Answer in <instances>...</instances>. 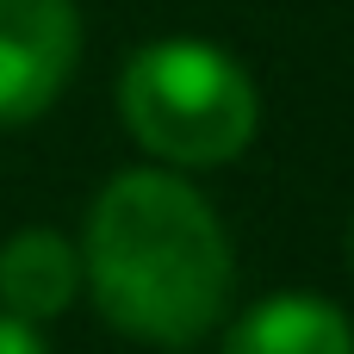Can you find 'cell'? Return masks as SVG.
I'll list each match as a JSON object with an SVG mask.
<instances>
[{
	"label": "cell",
	"mask_w": 354,
	"mask_h": 354,
	"mask_svg": "<svg viewBox=\"0 0 354 354\" xmlns=\"http://www.w3.org/2000/svg\"><path fill=\"white\" fill-rule=\"evenodd\" d=\"M81 280L118 336L193 348L230 311L236 255L193 180L168 168H124L87 212Z\"/></svg>",
	"instance_id": "obj_1"
},
{
	"label": "cell",
	"mask_w": 354,
	"mask_h": 354,
	"mask_svg": "<svg viewBox=\"0 0 354 354\" xmlns=\"http://www.w3.org/2000/svg\"><path fill=\"white\" fill-rule=\"evenodd\" d=\"M224 354H354V324L317 292H280L224 330Z\"/></svg>",
	"instance_id": "obj_4"
},
{
	"label": "cell",
	"mask_w": 354,
	"mask_h": 354,
	"mask_svg": "<svg viewBox=\"0 0 354 354\" xmlns=\"http://www.w3.org/2000/svg\"><path fill=\"white\" fill-rule=\"evenodd\" d=\"M118 118L162 168H224L261 131L249 68L205 37H156L118 75Z\"/></svg>",
	"instance_id": "obj_2"
},
{
	"label": "cell",
	"mask_w": 354,
	"mask_h": 354,
	"mask_svg": "<svg viewBox=\"0 0 354 354\" xmlns=\"http://www.w3.org/2000/svg\"><path fill=\"white\" fill-rule=\"evenodd\" d=\"M348 255H354V230H348Z\"/></svg>",
	"instance_id": "obj_7"
},
{
	"label": "cell",
	"mask_w": 354,
	"mask_h": 354,
	"mask_svg": "<svg viewBox=\"0 0 354 354\" xmlns=\"http://www.w3.org/2000/svg\"><path fill=\"white\" fill-rule=\"evenodd\" d=\"M81 62L75 0H0V131L44 118Z\"/></svg>",
	"instance_id": "obj_3"
},
{
	"label": "cell",
	"mask_w": 354,
	"mask_h": 354,
	"mask_svg": "<svg viewBox=\"0 0 354 354\" xmlns=\"http://www.w3.org/2000/svg\"><path fill=\"white\" fill-rule=\"evenodd\" d=\"M81 292V249L56 230H19L0 243V311L50 324Z\"/></svg>",
	"instance_id": "obj_5"
},
{
	"label": "cell",
	"mask_w": 354,
	"mask_h": 354,
	"mask_svg": "<svg viewBox=\"0 0 354 354\" xmlns=\"http://www.w3.org/2000/svg\"><path fill=\"white\" fill-rule=\"evenodd\" d=\"M0 354H50V348H44L37 324H25V317H6V311H0Z\"/></svg>",
	"instance_id": "obj_6"
}]
</instances>
